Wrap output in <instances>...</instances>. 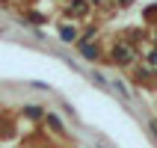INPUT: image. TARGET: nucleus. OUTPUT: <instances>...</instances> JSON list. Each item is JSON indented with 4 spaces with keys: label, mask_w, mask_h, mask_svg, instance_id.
Masks as SVG:
<instances>
[{
    "label": "nucleus",
    "mask_w": 157,
    "mask_h": 148,
    "mask_svg": "<svg viewBox=\"0 0 157 148\" xmlns=\"http://www.w3.org/2000/svg\"><path fill=\"white\" fill-rule=\"evenodd\" d=\"M113 59H116V65H128V62L133 59V51H131V47H122V44H119V47L113 51Z\"/></svg>",
    "instance_id": "1"
},
{
    "label": "nucleus",
    "mask_w": 157,
    "mask_h": 148,
    "mask_svg": "<svg viewBox=\"0 0 157 148\" xmlns=\"http://www.w3.org/2000/svg\"><path fill=\"white\" fill-rule=\"evenodd\" d=\"M80 51L86 53L89 59H98V56H101V51H98V47H92V44H83V42H80Z\"/></svg>",
    "instance_id": "2"
},
{
    "label": "nucleus",
    "mask_w": 157,
    "mask_h": 148,
    "mask_svg": "<svg viewBox=\"0 0 157 148\" xmlns=\"http://www.w3.org/2000/svg\"><path fill=\"white\" fill-rule=\"evenodd\" d=\"M24 113L30 116V119H39V116H42V107H24Z\"/></svg>",
    "instance_id": "3"
},
{
    "label": "nucleus",
    "mask_w": 157,
    "mask_h": 148,
    "mask_svg": "<svg viewBox=\"0 0 157 148\" xmlns=\"http://www.w3.org/2000/svg\"><path fill=\"white\" fill-rule=\"evenodd\" d=\"M62 39L71 42V39H74V30H71V27H62Z\"/></svg>",
    "instance_id": "4"
}]
</instances>
